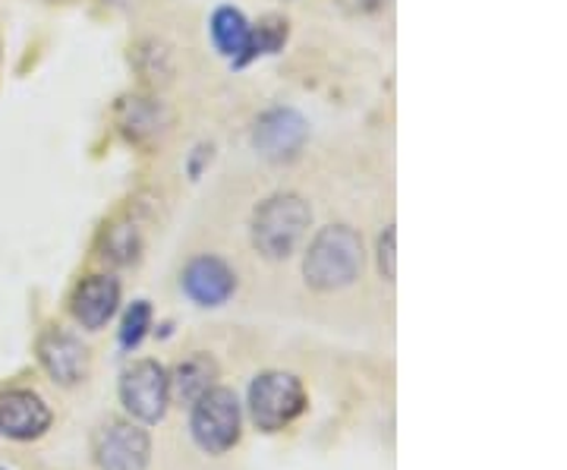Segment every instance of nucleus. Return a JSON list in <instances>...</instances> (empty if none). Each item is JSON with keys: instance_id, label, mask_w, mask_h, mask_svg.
Returning <instances> with one entry per match:
<instances>
[{"instance_id": "1", "label": "nucleus", "mask_w": 567, "mask_h": 470, "mask_svg": "<svg viewBox=\"0 0 567 470\" xmlns=\"http://www.w3.org/2000/svg\"><path fill=\"white\" fill-rule=\"evenodd\" d=\"M363 263V237L353 227L328 225L312 237V244L306 249V285L312 290H322V294L350 287L360 278Z\"/></svg>"}, {"instance_id": "2", "label": "nucleus", "mask_w": 567, "mask_h": 470, "mask_svg": "<svg viewBox=\"0 0 567 470\" xmlns=\"http://www.w3.org/2000/svg\"><path fill=\"white\" fill-rule=\"evenodd\" d=\"M309 225H312V208L303 196L275 193L256 208L249 234H252V246L262 253L265 259L278 263L300 246Z\"/></svg>"}, {"instance_id": "3", "label": "nucleus", "mask_w": 567, "mask_h": 470, "mask_svg": "<svg viewBox=\"0 0 567 470\" xmlns=\"http://www.w3.org/2000/svg\"><path fill=\"white\" fill-rule=\"evenodd\" d=\"M306 410L303 382L290 372H262L249 386V413L252 423L265 432H278L290 427Z\"/></svg>"}, {"instance_id": "4", "label": "nucleus", "mask_w": 567, "mask_h": 470, "mask_svg": "<svg viewBox=\"0 0 567 470\" xmlns=\"http://www.w3.org/2000/svg\"><path fill=\"white\" fill-rule=\"evenodd\" d=\"M240 427H244V417H240V401L230 389H212L205 391L203 398L193 405V420H189V430L196 446L208 454H224L227 449L237 446L240 439Z\"/></svg>"}, {"instance_id": "5", "label": "nucleus", "mask_w": 567, "mask_h": 470, "mask_svg": "<svg viewBox=\"0 0 567 470\" xmlns=\"http://www.w3.org/2000/svg\"><path fill=\"white\" fill-rule=\"evenodd\" d=\"M121 401L126 413L140 423H158L171 405V379L162 364L140 360L123 372Z\"/></svg>"}, {"instance_id": "6", "label": "nucleus", "mask_w": 567, "mask_h": 470, "mask_svg": "<svg viewBox=\"0 0 567 470\" xmlns=\"http://www.w3.org/2000/svg\"><path fill=\"white\" fill-rule=\"evenodd\" d=\"M152 454V439L140 423H107L95 436V461L102 470H145Z\"/></svg>"}, {"instance_id": "7", "label": "nucleus", "mask_w": 567, "mask_h": 470, "mask_svg": "<svg viewBox=\"0 0 567 470\" xmlns=\"http://www.w3.org/2000/svg\"><path fill=\"white\" fill-rule=\"evenodd\" d=\"M183 294L199 307H221L237 290V275L218 256H196L181 275Z\"/></svg>"}, {"instance_id": "8", "label": "nucleus", "mask_w": 567, "mask_h": 470, "mask_svg": "<svg viewBox=\"0 0 567 470\" xmlns=\"http://www.w3.org/2000/svg\"><path fill=\"white\" fill-rule=\"evenodd\" d=\"M48 427H51V408L35 391L17 389L0 395V436L17 439V442H32L44 436Z\"/></svg>"}, {"instance_id": "9", "label": "nucleus", "mask_w": 567, "mask_h": 470, "mask_svg": "<svg viewBox=\"0 0 567 470\" xmlns=\"http://www.w3.org/2000/svg\"><path fill=\"white\" fill-rule=\"evenodd\" d=\"M306 133H309V126H306V121L297 111L278 108V111H268L262 121L256 123L252 143H256V149L262 152L265 159L284 162V159H293L303 149Z\"/></svg>"}, {"instance_id": "10", "label": "nucleus", "mask_w": 567, "mask_h": 470, "mask_svg": "<svg viewBox=\"0 0 567 470\" xmlns=\"http://www.w3.org/2000/svg\"><path fill=\"white\" fill-rule=\"evenodd\" d=\"M117 304H121V285H117V278H111V275H92V278H85L76 287L70 309H73V319L82 328L99 331V328L111 323V316L117 313Z\"/></svg>"}, {"instance_id": "11", "label": "nucleus", "mask_w": 567, "mask_h": 470, "mask_svg": "<svg viewBox=\"0 0 567 470\" xmlns=\"http://www.w3.org/2000/svg\"><path fill=\"white\" fill-rule=\"evenodd\" d=\"M39 360L41 367L63 386H76L89 372V350H85V345L80 338L58 331V328H51L39 341Z\"/></svg>"}, {"instance_id": "12", "label": "nucleus", "mask_w": 567, "mask_h": 470, "mask_svg": "<svg viewBox=\"0 0 567 470\" xmlns=\"http://www.w3.org/2000/svg\"><path fill=\"white\" fill-rule=\"evenodd\" d=\"M212 41H215L221 58H227L234 67H246L249 41H252V22L246 20L237 7H218L212 13Z\"/></svg>"}, {"instance_id": "13", "label": "nucleus", "mask_w": 567, "mask_h": 470, "mask_svg": "<svg viewBox=\"0 0 567 470\" xmlns=\"http://www.w3.org/2000/svg\"><path fill=\"white\" fill-rule=\"evenodd\" d=\"M167 379H171V398H177L181 405L193 408L205 391L215 386L218 367H215V360L208 354H193V357L181 360L174 376H167Z\"/></svg>"}, {"instance_id": "14", "label": "nucleus", "mask_w": 567, "mask_h": 470, "mask_svg": "<svg viewBox=\"0 0 567 470\" xmlns=\"http://www.w3.org/2000/svg\"><path fill=\"white\" fill-rule=\"evenodd\" d=\"M284 41H287V20H265L259 25H252V41H249V54H246V63H252L262 54H275L281 51Z\"/></svg>"}, {"instance_id": "15", "label": "nucleus", "mask_w": 567, "mask_h": 470, "mask_svg": "<svg viewBox=\"0 0 567 470\" xmlns=\"http://www.w3.org/2000/svg\"><path fill=\"white\" fill-rule=\"evenodd\" d=\"M148 328H152V307H148V300H136L133 307L126 309L121 323V348H140L142 338L148 335Z\"/></svg>"}, {"instance_id": "16", "label": "nucleus", "mask_w": 567, "mask_h": 470, "mask_svg": "<svg viewBox=\"0 0 567 470\" xmlns=\"http://www.w3.org/2000/svg\"><path fill=\"white\" fill-rule=\"evenodd\" d=\"M121 111H130V117H121V123L133 140H140L142 133H155V126H158L155 104L142 102V99H126Z\"/></svg>"}, {"instance_id": "17", "label": "nucleus", "mask_w": 567, "mask_h": 470, "mask_svg": "<svg viewBox=\"0 0 567 470\" xmlns=\"http://www.w3.org/2000/svg\"><path fill=\"white\" fill-rule=\"evenodd\" d=\"M107 249H111V256H117L123 253L121 263H130V259H136V231L133 227H114L111 231V241H107Z\"/></svg>"}, {"instance_id": "18", "label": "nucleus", "mask_w": 567, "mask_h": 470, "mask_svg": "<svg viewBox=\"0 0 567 470\" xmlns=\"http://www.w3.org/2000/svg\"><path fill=\"white\" fill-rule=\"evenodd\" d=\"M379 272L385 282H394L398 266H394V227H388L385 234L379 237Z\"/></svg>"}]
</instances>
